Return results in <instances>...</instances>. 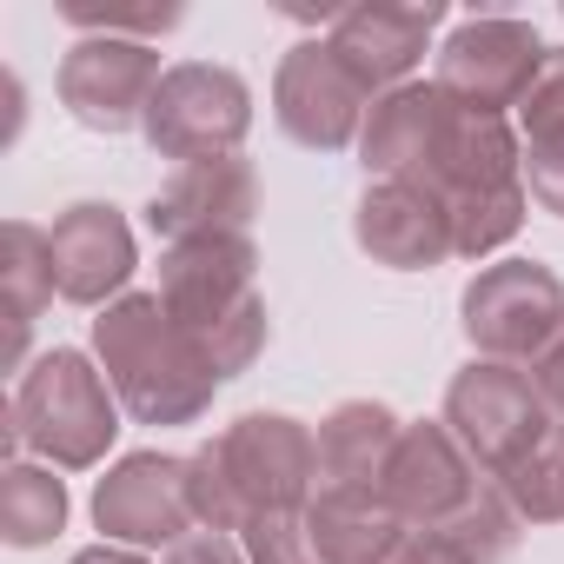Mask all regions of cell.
<instances>
[{"label":"cell","instance_id":"cell-21","mask_svg":"<svg viewBox=\"0 0 564 564\" xmlns=\"http://www.w3.org/2000/svg\"><path fill=\"white\" fill-rule=\"evenodd\" d=\"M61 531H67V485L54 478V465L14 458L0 471V538L14 551H41Z\"/></svg>","mask_w":564,"mask_h":564},{"label":"cell","instance_id":"cell-5","mask_svg":"<svg viewBox=\"0 0 564 564\" xmlns=\"http://www.w3.org/2000/svg\"><path fill=\"white\" fill-rule=\"evenodd\" d=\"M452 438L471 452V465L485 478H505L511 465H524L551 432H557V412L544 405L531 366H498V359H471L452 372L445 386V412Z\"/></svg>","mask_w":564,"mask_h":564},{"label":"cell","instance_id":"cell-11","mask_svg":"<svg viewBox=\"0 0 564 564\" xmlns=\"http://www.w3.org/2000/svg\"><path fill=\"white\" fill-rule=\"evenodd\" d=\"M94 524L107 531V544H180L186 531H199L193 518V491H186V458L173 452H127L107 465V478L94 485Z\"/></svg>","mask_w":564,"mask_h":564},{"label":"cell","instance_id":"cell-24","mask_svg":"<svg viewBox=\"0 0 564 564\" xmlns=\"http://www.w3.org/2000/svg\"><path fill=\"white\" fill-rule=\"evenodd\" d=\"M61 21L87 41V34H107V41H160V34H173L180 21H186V8H87V0H61Z\"/></svg>","mask_w":564,"mask_h":564},{"label":"cell","instance_id":"cell-17","mask_svg":"<svg viewBox=\"0 0 564 564\" xmlns=\"http://www.w3.org/2000/svg\"><path fill=\"white\" fill-rule=\"evenodd\" d=\"M452 120H458V100H452L438 80H405V87H392V94L372 100L366 133H359V166H366L372 180H405V186H419Z\"/></svg>","mask_w":564,"mask_h":564},{"label":"cell","instance_id":"cell-28","mask_svg":"<svg viewBox=\"0 0 564 564\" xmlns=\"http://www.w3.org/2000/svg\"><path fill=\"white\" fill-rule=\"evenodd\" d=\"M160 564H252V557H246V544L226 538V531H186Z\"/></svg>","mask_w":564,"mask_h":564},{"label":"cell","instance_id":"cell-1","mask_svg":"<svg viewBox=\"0 0 564 564\" xmlns=\"http://www.w3.org/2000/svg\"><path fill=\"white\" fill-rule=\"evenodd\" d=\"M199 531H246L272 511H306L319 491V438L286 412H239L186 458Z\"/></svg>","mask_w":564,"mask_h":564},{"label":"cell","instance_id":"cell-18","mask_svg":"<svg viewBox=\"0 0 564 564\" xmlns=\"http://www.w3.org/2000/svg\"><path fill=\"white\" fill-rule=\"evenodd\" d=\"M405 419L379 399H339L326 419H319V485L326 491H372L386 485V465H392V445H399Z\"/></svg>","mask_w":564,"mask_h":564},{"label":"cell","instance_id":"cell-31","mask_svg":"<svg viewBox=\"0 0 564 564\" xmlns=\"http://www.w3.org/2000/svg\"><path fill=\"white\" fill-rule=\"evenodd\" d=\"M67 564H147V557H140L133 544H107V538H100V544H87V551H74Z\"/></svg>","mask_w":564,"mask_h":564},{"label":"cell","instance_id":"cell-9","mask_svg":"<svg viewBox=\"0 0 564 564\" xmlns=\"http://www.w3.org/2000/svg\"><path fill=\"white\" fill-rule=\"evenodd\" d=\"M538 61H544V41H538L531 21H518V14H471V21H458L445 34L432 80L458 107L511 120L524 87H531V74H538Z\"/></svg>","mask_w":564,"mask_h":564},{"label":"cell","instance_id":"cell-20","mask_svg":"<svg viewBox=\"0 0 564 564\" xmlns=\"http://www.w3.org/2000/svg\"><path fill=\"white\" fill-rule=\"evenodd\" d=\"M0 300H8V366H21L28 339H34V319L61 300L47 226H34V219H8V226H0Z\"/></svg>","mask_w":564,"mask_h":564},{"label":"cell","instance_id":"cell-16","mask_svg":"<svg viewBox=\"0 0 564 564\" xmlns=\"http://www.w3.org/2000/svg\"><path fill=\"white\" fill-rule=\"evenodd\" d=\"M352 239L372 265L386 272H432L445 259H458L452 246V213L445 199H432L425 186L405 180H372L352 206Z\"/></svg>","mask_w":564,"mask_h":564},{"label":"cell","instance_id":"cell-7","mask_svg":"<svg viewBox=\"0 0 564 564\" xmlns=\"http://www.w3.org/2000/svg\"><path fill=\"white\" fill-rule=\"evenodd\" d=\"M147 147L160 160H226L246 147L252 133V87L232 74V67H213V61H180L166 67L147 120H140Z\"/></svg>","mask_w":564,"mask_h":564},{"label":"cell","instance_id":"cell-4","mask_svg":"<svg viewBox=\"0 0 564 564\" xmlns=\"http://www.w3.org/2000/svg\"><path fill=\"white\" fill-rule=\"evenodd\" d=\"M113 438H120V399H113L100 359H87L74 346L41 352L21 372V386L8 399V419H0V452H8V465L28 445L61 471H87L113 452Z\"/></svg>","mask_w":564,"mask_h":564},{"label":"cell","instance_id":"cell-13","mask_svg":"<svg viewBox=\"0 0 564 564\" xmlns=\"http://www.w3.org/2000/svg\"><path fill=\"white\" fill-rule=\"evenodd\" d=\"M47 246H54V286L67 306L107 313L113 300H127L140 246H133V226L113 199H74L67 213H54Z\"/></svg>","mask_w":564,"mask_h":564},{"label":"cell","instance_id":"cell-2","mask_svg":"<svg viewBox=\"0 0 564 564\" xmlns=\"http://www.w3.org/2000/svg\"><path fill=\"white\" fill-rule=\"evenodd\" d=\"M94 359L133 425H199L226 386L199 339L160 306V293H127L94 319Z\"/></svg>","mask_w":564,"mask_h":564},{"label":"cell","instance_id":"cell-23","mask_svg":"<svg viewBox=\"0 0 564 564\" xmlns=\"http://www.w3.org/2000/svg\"><path fill=\"white\" fill-rule=\"evenodd\" d=\"M505 498H511V511L524 518V524H557L564 518V425L524 458V465H511L505 478H491Z\"/></svg>","mask_w":564,"mask_h":564},{"label":"cell","instance_id":"cell-30","mask_svg":"<svg viewBox=\"0 0 564 564\" xmlns=\"http://www.w3.org/2000/svg\"><path fill=\"white\" fill-rule=\"evenodd\" d=\"M392 564H458V557H452V551H438L425 531H412V538L399 544V557H392Z\"/></svg>","mask_w":564,"mask_h":564},{"label":"cell","instance_id":"cell-3","mask_svg":"<svg viewBox=\"0 0 564 564\" xmlns=\"http://www.w3.org/2000/svg\"><path fill=\"white\" fill-rule=\"evenodd\" d=\"M160 306L199 339L219 379H239L265 352V300H259V246L252 232L186 239L160 252Z\"/></svg>","mask_w":564,"mask_h":564},{"label":"cell","instance_id":"cell-25","mask_svg":"<svg viewBox=\"0 0 564 564\" xmlns=\"http://www.w3.org/2000/svg\"><path fill=\"white\" fill-rule=\"evenodd\" d=\"M511 127H518L524 147L564 133V47H544L538 74H531V87H524V100H518V113H511Z\"/></svg>","mask_w":564,"mask_h":564},{"label":"cell","instance_id":"cell-29","mask_svg":"<svg viewBox=\"0 0 564 564\" xmlns=\"http://www.w3.org/2000/svg\"><path fill=\"white\" fill-rule=\"evenodd\" d=\"M531 379H538V392H544V405L557 412V425H564V326H557V339L538 352V366H531Z\"/></svg>","mask_w":564,"mask_h":564},{"label":"cell","instance_id":"cell-6","mask_svg":"<svg viewBox=\"0 0 564 564\" xmlns=\"http://www.w3.org/2000/svg\"><path fill=\"white\" fill-rule=\"evenodd\" d=\"M458 326L478 359L498 366H538V352L564 326V279L538 259H491L465 279Z\"/></svg>","mask_w":564,"mask_h":564},{"label":"cell","instance_id":"cell-10","mask_svg":"<svg viewBox=\"0 0 564 564\" xmlns=\"http://www.w3.org/2000/svg\"><path fill=\"white\" fill-rule=\"evenodd\" d=\"M166 67H160V47L147 41H107V34H87L61 54V74H54V94L61 107L87 127V133H127L147 120L153 94H160Z\"/></svg>","mask_w":564,"mask_h":564},{"label":"cell","instance_id":"cell-22","mask_svg":"<svg viewBox=\"0 0 564 564\" xmlns=\"http://www.w3.org/2000/svg\"><path fill=\"white\" fill-rule=\"evenodd\" d=\"M438 551H452L458 564H505L511 551H518V538H524V518L511 511V498L485 478L452 518H438L432 531H425Z\"/></svg>","mask_w":564,"mask_h":564},{"label":"cell","instance_id":"cell-12","mask_svg":"<svg viewBox=\"0 0 564 564\" xmlns=\"http://www.w3.org/2000/svg\"><path fill=\"white\" fill-rule=\"evenodd\" d=\"M252 219H259V173H252L246 153L173 166V173L160 180V193L147 199V226H153L160 246L219 239V232H252Z\"/></svg>","mask_w":564,"mask_h":564},{"label":"cell","instance_id":"cell-19","mask_svg":"<svg viewBox=\"0 0 564 564\" xmlns=\"http://www.w3.org/2000/svg\"><path fill=\"white\" fill-rule=\"evenodd\" d=\"M306 524H313V544H319L326 564H392L399 544L412 538L405 518L386 498H372V491H326V485L313 491Z\"/></svg>","mask_w":564,"mask_h":564},{"label":"cell","instance_id":"cell-27","mask_svg":"<svg viewBox=\"0 0 564 564\" xmlns=\"http://www.w3.org/2000/svg\"><path fill=\"white\" fill-rule=\"evenodd\" d=\"M524 193H531L544 213H557V219H564V133H557V140L524 147Z\"/></svg>","mask_w":564,"mask_h":564},{"label":"cell","instance_id":"cell-14","mask_svg":"<svg viewBox=\"0 0 564 564\" xmlns=\"http://www.w3.org/2000/svg\"><path fill=\"white\" fill-rule=\"evenodd\" d=\"M438 28H445V0H405V8L399 0H359V8H346L326 28V41L352 67V80L379 100V94H392L419 74Z\"/></svg>","mask_w":564,"mask_h":564},{"label":"cell","instance_id":"cell-15","mask_svg":"<svg viewBox=\"0 0 564 564\" xmlns=\"http://www.w3.org/2000/svg\"><path fill=\"white\" fill-rule=\"evenodd\" d=\"M478 485H485V471H478L471 452L452 438V425H445V419H419V425L399 432L379 498L405 518V531H432V524L452 518Z\"/></svg>","mask_w":564,"mask_h":564},{"label":"cell","instance_id":"cell-26","mask_svg":"<svg viewBox=\"0 0 564 564\" xmlns=\"http://www.w3.org/2000/svg\"><path fill=\"white\" fill-rule=\"evenodd\" d=\"M239 544H246V557H252V564H326V557H319V544H313L306 511H272V518H252V524L239 531Z\"/></svg>","mask_w":564,"mask_h":564},{"label":"cell","instance_id":"cell-8","mask_svg":"<svg viewBox=\"0 0 564 564\" xmlns=\"http://www.w3.org/2000/svg\"><path fill=\"white\" fill-rule=\"evenodd\" d=\"M366 113H372V94L352 80V67L333 54V41H293L279 54V74H272V120L293 147L306 153H339V147H359L366 133Z\"/></svg>","mask_w":564,"mask_h":564}]
</instances>
